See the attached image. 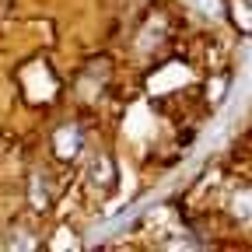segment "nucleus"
<instances>
[{"label":"nucleus","instance_id":"39448f33","mask_svg":"<svg viewBox=\"0 0 252 252\" xmlns=\"http://www.w3.org/2000/svg\"><path fill=\"white\" fill-rule=\"evenodd\" d=\"M189 4H193L203 18H214V21H217V18H224V7H220V0H189Z\"/></svg>","mask_w":252,"mask_h":252},{"label":"nucleus","instance_id":"20e7f679","mask_svg":"<svg viewBox=\"0 0 252 252\" xmlns=\"http://www.w3.org/2000/svg\"><path fill=\"white\" fill-rule=\"evenodd\" d=\"M231 210H235L238 220H252V189H242V193H235Z\"/></svg>","mask_w":252,"mask_h":252},{"label":"nucleus","instance_id":"f03ea898","mask_svg":"<svg viewBox=\"0 0 252 252\" xmlns=\"http://www.w3.org/2000/svg\"><path fill=\"white\" fill-rule=\"evenodd\" d=\"M112 175H116V168H112V158H94L91 161V168H88V179H91V186H98V189H109L112 186Z\"/></svg>","mask_w":252,"mask_h":252},{"label":"nucleus","instance_id":"f257e3e1","mask_svg":"<svg viewBox=\"0 0 252 252\" xmlns=\"http://www.w3.org/2000/svg\"><path fill=\"white\" fill-rule=\"evenodd\" d=\"M84 147V133L77 130V123H63L53 130V151L63 158V161H70V158H77Z\"/></svg>","mask_w":252,"mask_h":252},{"label":"nucleus","instance_id":"7ed1b4c3","mask_svg":"<svg viewBox=\"0 0 252 252\" xmlns=\"http://www.w3.org/2000/svg\"><path fill=\"white\" fill-rule=\"evenodd\" d=\"M28 200H32V207H35V210H49V186H46V179L35 172V175H32L28 179Z\"/></svg>","mask_w":252,"mask_h":252}]
</instances>
